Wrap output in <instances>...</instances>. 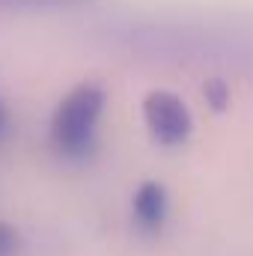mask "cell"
Masks as SVG:
<instances>
[{
    "label": "cell",
    "instance_id": "1",
    "mask_svg": "<svg viewBox=\"0 0 253 256\" xmlns=\"http://www.w3.org/2000/svg\"><path fill=\"white\" fill-rule=\"evenodd\" d=\"M104 114V90L98 84L74 86L51 116V143L68 161H86L98 146V122Z\"/></svg>",
    "mask_w": 253,
    "mask_h": 256
},
{
    "label": "cell",
    "instance_id": "2",
    "mask_svg": "<svg viewBox=\"0 0 253 256\" xmlns=\"http://www.w3.org/2000/svg\"><path fill=\"white\" fill-rule=\"evenodd\" d=\"M143 120L152 140L161 146H182L194 131L188 104L170 90H152L143 98Z\"/></svg>",
    "mask_w": 253,
    "mask_h": 256
},
{
    "label": "cell",
    "instance_id": "3",
    "mask_svg": "<svg viewBox=\"0 0 253 256\" xmlns=\"http://www.w3.org/2000/svg\"><path fill=\"white\" fill-rule=\"evenodd\" d=\"M131 212H134V224L143 230V232H161L164 220H167V212H170V200L164 185L158 182H143L134 200H131Z\"/></svg>",
    "mask_w": 253,
    "mask_h": 256
},
{
    "label": "cell",
    "instance_id": "4",
    "mask_svg": "<svg viewBox=\"0 0 253 256\" xmlns=\"http://www.w3.org/2000/svg\"><path fill=\"white\" fill-rule=\"evenodd\" d=\"M92 0H0V9H74Z\"/></svg>",
    "mask_w": 253,
    "mask_h": 256
},
{
    "label": "cell",
    "instance_id": "5",
    "mask_svg": "<svg viewBox=\"0 0 253 256\" xmlns=\"http://www.w3.org/2000/svg\"><path fill=\"white\" fill-rule=\"evenodd\" d=\"M18 248H21L18 232H15L12 226L0 224V256H15V254H18Z\"/></svg>",
    "mask_w": 253,
    "mask_h": 256
},
{
    "label": "cell",
    "instance_id": "6",
    "mask_svg": "<svg viewBox=\"0 0 253 256\" xmlns=\"http://www.w3.org/2000/svg\"><path fill=\"white\" fill-rule=\"evenodd\" d=\"M206 96H208V102H212L214 110H224V104L230 102V92H226V84L224 80H208L206 84Z\"/></svg>",
    "mask_w": 253,
    "mask_h": 256
},
{
    "label": "cell",
    "instance_id": "7",
    "mask_svg": "<svg viewBox=\"0 0 253 256\" xmlns=\"http://www.w3.org/2000/svg\"><path fill=\"white\" fill-rule=\"evenodd\" d=\"M9 131H12V120H9V110H6V104L0 98V143L9 137Z\"/></svg>",
    "mask_w": 253,
    "mask_h": 256
}]
</instances>
